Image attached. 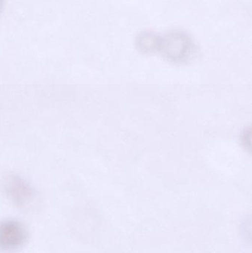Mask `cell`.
Listing matches in <instances>:
<instances>
[{
	"label": "cell",
	"mask_w": 252,
	"mask_h": 253,
	"mask_svg": "<svg viewBox=\"0 0 252 253\" xmlns=\"http://www.w3.org/2000/svg\"><path fill=\"white\" fill-rule=\"evenodd\" d=\"M16 183V187H10L7 189V193L16 205L20 207L25 206L32 199V190L25 184H19L18 181Z\"/></svg>",
	"instance_id": "3"
},
{
	"label": "cell",
	"mask_w": 252,
	"mask_h": 253,
	"mask_svg": "<svg viewBox=\"0 0 252 253\" xmlns=\"http://www.w3.org/2000/svg\"><path fill=\"white\" fill-rule=\"evenodd\" d=\"M3 6V0H0V11H1V8Z\"/></svg>",
	"instance_id": "5"
},
{
	"label": "cell",
	"mask_w": 252,
	"mask_h": 253,
	"mask_svg": "<svg viewBox=\"0 0 252 253\" xmlns=\"http://www.w3.org/2000/svg\"><path fill=\"white\" fill-rule=\"evenodd\" d=\"M137 44L141 50L154 51L161 47V37L152 31H144L138 37Z\"/></svg>",
	"instance_id": "4"
},
{
	"label": "cell",
	"mask_w": 252,
	"mask_h": 253,
	"mask_svg": "<svg viewBox=\"0 0 252 253\" xmlns=\"http://www.w3.org/2000/svg\"><path fill=\"white\" fill-rule=\"evenodd\" d=\"M29 237L28 227L20 220L5 218L0 221V252H18L26 245Z\"/></svg>",
	"instance_id": "1"
},
{
	"label": "cell",
	"mask_w": 252,
	"mask_h": 253,
	"mask_svg": "<svg viewBox=\"0 0 252 253\" xmlns=\"http://www.w3.org/2000/svg\"><path fill=\"white\" fill-rule=\"evenodd\" d=\"M161 47L170 59L182 60L190 55L194 44L190 37L183 31H171L161 37Z\"/></svg>",
	"instance_id": "2"
}]
</instances>
